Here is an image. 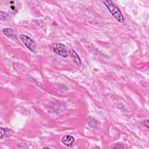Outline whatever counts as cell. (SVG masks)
I'll use <instances>...</instances> for the list:
<instances>
[{
	"mask_svg": "<svg viewBox=\"0 0 149 149\" xmlns=\"http://www.w3.org/2000/svg\"><path fill=\"white\" fill-rule=\"evenodd\" d=\"M148 120L147 119V120H146V122H145V123H146V126H147V127H148Z\"/></svg>",
	"mask_w": 149,
	"mask_h": 149,
	"instance_id": "10",
	"label": "cell"
},
{
	"mask_svg": "<svg viewBox=\"0 0 149 149\" xmlns=\"http://www.w3.org/2000/svg\"><path fill=\"white\" fill-rule=\"evenodd\" d=\"M12 131L11 129H8V128H3L1 127V139H2L5 137L9 136L12 134Z\"/></svg>",
	"mask_w": 149,
	"mask_h": 149,
	"instance_id": "7",
	"label": "cell"
},
{
	"mask_svg": "<svg viewBox=\"0 0 149 149\" xmlns=\"http://www.w3.org/2000/svg\"><path fill=\"white\" fill-rule=\"evenodd\" d=\"M105 6L107 7L109 12L119 22L123 23L125 21L124 17L119 9V8L111 1H102Z\"/></svg>",
	"mask_w": 149,
	"mask_h": 149,
	"instance_id": "1",
	"label": "cell"
},
{
	"mask_svg": "<svg viewBox=\"0 0 149 149\" xmlns=\"http://www.w3.org/2000/svg\"><path fill=\"white\" fill-rule=\"evenodd\" d=\"M19 37L22 42L30 51L33 52H35L36 51V47L35 44L29 36L24 34H20Z\"/></svg>",
	"mask_w": 149,
	"mask_h": 149,
	"instance_id": "3",
	"label": "cell"
},
{
	"mask_svg": "<svg viewBox=\"0 0 149 149\" xmlns=\"http://www.w3.org/2000/svg\"><path fill=\"white\" fill-rule=\"evenodd\" d=\"M61 141L64 145L66 146H71L73 143V142L74 141V139L72 136L66 135V136H64L62 138Z\"/></svg>",
	"mask_w": 149,
	"mask_h": 149,
	"instance_id": "5",
	"label": "cell"
},
{
	"mask_svg": "<svg viewBox=\"0 0 149 149\" xmlns=\"http://www.w3.org/2000/svg\"><path fill=\"white\" fill-rule=\"evenodd\" d=\"M70 55H71V57H72L73 62L77 66L81 65V61L80 60V58H79V56L77 55V54L75 52L74 50H73V49L71 50V51H70Z\"/></svg>",
	"mask_w": 149,
	"mask_h": 149,
	"instance_id": "6",
	"label": "cell"
},
{
	"mask_svg": "<svg viewBox=\"0 0 149 149\" xmlns=\"http://www.w3.org/2000/svg\"><path fill=\"white\" fill-rule=\"evenodd\" d=\"M112 148H125V146L122 144L121 143H118L116 144H115L113 146H112Z\"/></svg>",
	"mask_w": 149,
	"mask_h": 149,
	"instance_id": "9",
	"label": "cell"
},
{
	"mask_svg": "<svg viewBox=\"0 0 149 149\" xmlns=\"http://www.w3.org/2000/svg\"><path fill=\"white\" fill-rule=\"evenodd\" d=\"M52 49L53 51L57 55L67 57L68 56V52L66 46L59 42H55L52 45Z\"/></svg>",
	"mask_w": 149,
	"mask_h": 149,
	"instance_id": "2",
	"label": "cell"
},
{
	"mask_svg": "<svg viewBox=\"0 0 149 149\" xmlns=\"http://www.w3.org/2000/svg\"><path fill=\"white\" fill-rule=\"evenodd\" d=\"M0 17L2 20H5L8 18V15L3 11L0 12Z\"/></svg>",
	"mask_w": 149,
	"mask_h": 149,
	"instance_id": "8",
	"label": "cell"
},
{
	"mask_svg": "<svg viewBox=\"0 0 149 149\" xmlns=\"http://www.w3.org/2000/svg\"><path fill=\"white\" fill-rule=\"evenodd\" d=\"M2 33L5 36L8 37V38L12 39L14 41L18 42L16 33L13 29L10 28H4L2 29Z\"/></svg>",
	"mask_w": 149,
	"mask_h": 149,
	"instance_id": "4",
	"label": "cell"
}]
</instances>
